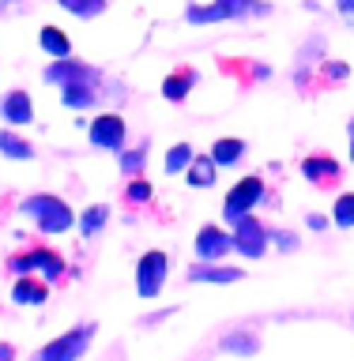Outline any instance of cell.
<instances>
[{
	"instance_id": "cell-1",
	"label": "cell",
	"mask_w": 354,
	"mask_h": 361,
	"mask_svg": "<svg viewBox=\"0 0 354 361\" xmlns=\"http://www.w3.org/2000/svg\"><path fill=\"white\" fill-rule=\"evenodd\" d=\"M23 214L38 226V233H45V237H61V233H68L76 226V211L68 207V200H61V196H53V192H34V196H27L23 200Z\"/></svg>"
},
{
	"instance_id": "cell-2",
	"label": "cell",
	"mask_w": 354,
	"mask_h": 361,
	"mask_svg": "<svg viewBox=\"0 0 354 361\" xmlns=\"http://www.w3.org/2000/svg\"><path fill=\"white\" fill-rule=\"evenodd\" d=\"M4 267H8L16 279H19V275H38V279L49 282V286H53V282H61L64 271H68L64 256L57 252V248H45V245H34V248H23V252L8 256Z\"/></svg>"
},
{
	"instance_id": "cell-3",
	"label": "cell",
	"mask_w": 354,
	"mask_h": 361,
	"mask_svg": "<svg viewBox=\"0 0 354 361\" xmlns=\"http://www.w3.org/2000/svg\"><path fill=\"white\" fill-rule=\"evenodd\" d=\"M95 335H98V324L95 320L76 324V327H68L64 335L49 338V343H45L30 361H83V354L90 350V343H95Z\"/></svg>"
},
{
	"instance_id": "cell-4",
	"label": "cell",
	"mask_w": 354,
	"mask_h": 361,
	"mask_svg": "<svg viewBox=\"0 0 354 361\" xmlns=\"http://www.w3.org/2000/svg\"><path fill=\"white\" fill-rule=\"evenodd\" d=\"M264 177H256V173H249L242 177L237 185L226 192V200H223V222L226 226H234L237 219H245V214H253V207L260 200H264Z\"/></svg>"
},
{
	"instance_id": "cell-5",
	"label": "cell",
	"mask_w": 354,
	"mask_h": 361,
	"mask_svg": "<svg viewBox=\"0 0 354 361\" xmlns=\"http://www.w3.org/2000/svg\"><path fill=\"white\" fill-rule=\"evenodd\" d=\"M166 275H170V256L163 248H147L140 264H136V293L143 301H155L166 286Z\"/></svg>"
},
{
	"instance_id": "cell-6",
	"label": "cell",
	"mask_w": 354,
	"mask_h": 361,
	"mask_svg": "<svg viewBox=\"0 0 354 361\" xmlns=\"http://www.w3.org/2000/svg\"><path fill=\"white\" fill-rule=\"evenodd\" d=\"M230 241H234V252L242 259H260L268 252V226L256 219V214H245L230 226Z\"/></svg>"
},
{
	"instance_id": "cell-7",
	"label": "cell",
	"mask_w": 354,
	"mask_h": 361,
	"mask_svg": "<svg viewBox=\"0 0 354 361\" xmlns=\"http://www.w3.org/2000/svg\"><path fill=\"white\" fill-rule=\"evenodd\" d=\"M42 79L49 87H72V83H102V72L95 64H87V61H76V56H61V61H49L45 64V72Z\"/></svg>"
},
{
	"instance_id": "cell-8",
	"label": "cell",
	"mask_w": 354,
	"mask_h": 361,
	"mask_svg": "<svg viewBox=\"0 0 354 361\" xmlns=\"http://www.w3.org/2000/svg\"><path fill=\"white\" fill-rule=\"evenodd\" d=\"M87 140L90 147H98V151H124V140H129V124H124L121 113H98V117H90L87 124Z\"/></svg>"
},
{
	"instance_id": "cell-9",
	"label": "cell",
	"mask_w": 354,
	"mask_h": 361,
	"mask_svg": "<svg viewBox=\"0 0 354 361\" xmlns=\"http://www.w3.org/2000/svg\"><path fill=\"white\" fill-rule=\"evenodd\" d=\"M324 56H328V38L324 34H309V38L298 45V53H294V83L298 87L309 83V72L324 61Z\"/></svg>"
},
{
	"instance_id": "cell-10",
	"label": "cell",
	"mask_w": 354,
	"mask_h": 361,
	"mask_svg": "<svg viewBox=\"0 0 354 361\" xmlns=\"http://www.w3.org/2000/svg\"><path fill=\"white\" fill-rule=\"evenodd\" d=\"M298 169H302V177L317 188H332V185L343 180V166H339L332 154H305Z\"/></svg>"
},
{
	"instance_id": "cell-11",
	"label": "cell",
	"mask_w": 354,
	"mask_h": 361,
	"mask_svg": "<svg viewBox=\"0 0 354 361\" xmlns=\"http://www.w3.org/2000/svg\"><path fill=\"white\" fill-rule=\"evenodd\" d=\"M185 279L189 282H208V286H230V282H242L245 279V271L223 264V259H196V264L189 267Z\"/></svg>"
},
{
	"instance_id": "cell-12",
	"label": "cell",
	"mask_w": 354,
	"mask_h": 361,
	"mask_svg": "<svg viewBox=\"0 0 354 361\" xmlns=\"http://www.w3.org/2000/svg\"><path fill=\"white\" fill-rule=\"evenodd\" d=\"M0 121L8 124V128H27L34 121V98L27 90H8L4 98H0Z\"/></svg>"
},
{
	"instance_id": "cell-13",
	"label": "cell",
	"mask_w": 354,
	"mask_h": 361,
	"mask_svg": "<svg viewBox=\"0 0 354 361\" xmlns=\"http://www.w3.org/2000/svg\"><path fill=\"white\" fill-rule=\"evenodd\" d=\"M192 248H196V259H223L226 252H234V241L226 230H219V226H200Z\"/></svg>"
},
{
	"instance_id": "cell-14",
	"label": "cell",
	"mask_w": 354,
	"mask_h": 361,
	"mask_svg": "<svg viewBox=\"0 0 354 361\" xmlns=\"http://www.w3.org/2000/svg\"><path fill=\"white\" fill-rule=\"evenodd\" d=\"M11 301L23 305V309H42L49 301V282L38 275H19L11 282Z\"/></svg>"
},
{
	"instance_id": "cell-15",
	"label": "cell",
	"mask_w": 354,
	"mask_h": 361,
	"mask_svg": "<svg viewBox=\"0 0 354 361\" xmlns=\"http://www.w3.org/2000/svg\"><path fill=\"white\" fill-rule=\"evenodd\" d=\"M102 98H106L102 83H72V87H61V106H64V109H72V113L95 109Z\"/></svg>"
},
{
	"instance_id": "cell-16",
	"label": "cell",
	"mask_w": 354,
	"mask_h": 361,
	"mask_svg": "<svg viewBox=\"0 0 354 361\" xmlns=\"http://www.w3.org/2000/svg\"><path fill=\"white\" fill-rule=\"evenodd\" d=\"M260 335L256 331H249V327H234V331H226L219 338V350L223 354H237V357H256L260 354Z\"/></svg>"
},
{
	"instance_id": "cell-17",
	"label": "cell",
	"mask_w": 354,
	"mask_h": 361,
	"mask_svg": "<svg viewBox=\"0 0 354 361\" xmlns=\"http://www.w3.org/2000/svg\"><path fill=\"white\" fill-rule=\"evenodd\" d=\"M196 83H200L196 68H177V72H170L163 79V98L166 102H185L192 90H196Z\"/></svg>"
},
{
	"instance_id": "cell-18",
	"label": "cell",
	"mask_w": 354,
	"mask_h": 361,
	"mask_svg": "<svg viewBox=\"0 0 354 361\" xmlns=\"http://www.w3.org/2000/svg\"><path fill=\"white\" fill-rule=\"evenodd\" d=\"M215 180H219V166H215L211 154H196L185 169V185L189 188H215Z\"/></svg>"
},
{
	"instance_id": "cell-19",
	"label": "cell",
	"mask_w": 354,
	"mask_h": 361,
	"mask_svg": "<svg viewBox=\"0 0 354 361\" xmlns=\"http://www.w3.org/2000/svg\"><path fill=\"white\" fill-rule=\"evenodd\" d=\"M38 45H42V53L49 56V61L72 56V42H68V34L61 27H53V23H45V27L38 30Z\"/></svg>"
},
{
	"instance_id": "cell-20",
	"label": "cell",
	"mask_w": 354,
	"mask_h": 361,
	"mask_svg": "<svg viewBox=\"0 0 354 361\" xmlns=\"http://www.w3.org/2000/svg\"><path fill=\"white\" fill-rule=\"evenodd\" d=\"M0 158H11V162H30V158H34V143L23 140L16 128H0Z\"/></svg>"
},
{
	"instance_id": "cell-21",
	"label": "cell",
	"mask_w": 354,
	"mask_h": 361,
	"mask_svg": "<svg viewBox=\"0 0 354 361\" xmlns=\"http://www.w3.org/2000/svg\"><path fill=\"white\" fill-rule=\"evenodd\" d=\"M185 23L189 27H208V23H230V16H226V8L219 4V0H211V4H192L185 8Z\"/></svg>"
},
{
	"instance_id": "cell-22",
	"label": "cell",
	"mask_w": 354,
	"mask_h": 361,
	"mask_svg": "<svg viewBox=\"0 0 354 361\" xmlns=\"http://www.w3.org/2000/svg\"><path fill=\"white\" fill-rule=\"evenodd\" d=\"M211 158H215V166H237L245 158V140H234V135H223V140H215L211 143V151H208Z\"/></svg>"
},
{
	"instance_id": "cell-23",
	"label": "cell",
	"mask_w": 354,
	"mask_h": 361,
	"mask_svg": "<svg viewBox=\"0 0 354 361\" xmlns=\"http://www.w3.org/2000/svg\"><path fill=\"white\" fill-rule=\"evenodd\" d=\"M219 4L226 8L230 23H234V19H264V16H271V4H268V0H219Z\"/></svg>"
},
{
	"instance_id": "cell-24",
	"label": "cell",
	"mask_w": 354,
	"mask_h": 361,
	"mask_svg": "<svg viewBox=\"0 0 354 361\" xmlns=\"http://www.w3.org/2000/svg\"><path fill=\"white\" fill-rule=\"evenodd\" d=\"M106 222H110V207H106V203H90V207L76 219L79 233H83V241H87V237H98L102 230H106Z\"/></svg>"
},
{
	"instance_id": "cell-25",
	"label": "cell",
	"mask_w": 354,
	"mask_h": 361,
	"mask_svg": "<svg viewBox=\"0 0 354 361\" xmlns=\"http://www.w3.org/2000/svg\"><path fill=\"white\" fill-rule=\"evenodd\" d=\"M147 154H151V143H136L129 147V151H117V169L124 177H136V173H143V166H147Z\"/></svg>"
},
{
	"instance_id": "cell-26",
	"label": "cell",
	"mask_w": 354,
	"mask_h": 361,
	"mask_svg": "<svg viewBox=\"0 0 354 361\" xmlns=\"http://www.w3.org/2000/svg\"><path fill=\"white\" fill-rule=\"evenodd\" d=\"M192 158H196V151H192V143H174V147L166 151V162H163L166 177H177V173H185Z\"/></svg>"
},
{
	"instance_id": "cell-27",
	"label": "cell",
	"mask_w": 354,
	"mask_h": 361,
	"mask_svg": "<svg viewBox=\"0 0 354 361\" xmlns=\"http://www.w3.org/2000/svg\"><path fill=\"white\" fill-rule=\"evenodd\" d=\"M57 4H61L68 16H76V19H98L110 0H57Z\"/></svg>"
},
{
	"instance_id": "cell-28",
	"label": "cell",
	"mask_w": 354,
	"mask_h": 361,
	"mask_svg": "<svg viewBox=\"0 0 354 361\" xmlns=\"http://www.w3.org/2000/svg\"><path fill=\"white\" fill-rule=\"evenodd\" d=\"M332 226L339 230H354V192H339L332 203Z\"/></svg>"
},
{
	"instance_id": "cell-29",
	"label": "cell",
	"mask_w": 354,
	"mask_h": 361,
	"mask_svg": "<svg viewBox=\"0 0 354 361\" xmlns=\"http://www.w3.org/2000/svg\"><path fill=\"white\" fill-rule=\"evenodd\" d=\"M268 245L279 248V252H298V233L294 230H279V226H268Z\"/></svg>"
},
{
	"instance_id": "cell-30",
	"label": "cell",
	"mask_w": 354,
	"mask_h": 361,
	"mask_svg": "<svg viewBox=\"0 0 354 361\" xmlns=\"http://www.w3.org/2000/svg\"><path fill=\"white\" fill-rule=\"evenodd\" d=\"M151 196H155L151 180H147V177H140V173H136V177H129V188H124V200H129V203H147Z\"/></svg>"
},
{
	"instance_id": "cell-31",
	"label": "cell",
	"mask_w": 354,
	"mask_h": 361,
	"mask_svg": "<svg viewBox=\"0 0 354 361\" xmlns=\"http://www.w3.org/2000/svg\"><path fill=\"white\" fill-rule=\"evenodd\" d=\"M321 75L328 79V83H343V79L350 75V68L343 61H328V56H324V61H321Z\"/></svg>"
},
{
	"instance_id": "cell-32",
	"label": "cell",
	"mask_w": 354,
	"mask_h": 361,
	"mask_svg": "<svg viewBox=\"0 0 354 361\" xmlns=\"http://www.w3.org/2000/svg\"><path fill=\"white\" fill-rule=\"evenodd\" d=\"M174 312H177V305H166V309H158V312H147V316H140V327H147V331H151V327L166 324Z\"/></svg>"
},
{
	"instance_id": "cell-33",
	"label": "cell",
	"mask_w": 354,
	"mask_h": 361,
	"mask_svg": "<svg viewBox=\"0 0 354 361\" xmlns=\"http://www.w3.org/2000/svg\"><path fill=\"white\" fill-rule=\"evenodd\" d=\"M245 72L253 83H264V79H271V64H260V61H245Z\"/></svg>"
},
{
	"instance_id": "cell-34",
	"label": "cell",
	"mask_w": 354,
	"mask_h": 361,
	"mask_svg": "<svg viewBox=\"0 0 354 361\" xmlns=\"http://www.w3.org/2000/svg\"><path fill=\"white\" fill-rule=\"evenodd\" d=\"M336 11L343 16V23L354 30V0H336Z\"/></svg>"
},
{
	"instance_id": "cell-35",
	"label": "cell",
	"mask_w": 354,
	"mask_h": 361,
	"mask_svg": "<svg viewBox=\"0 0 354 361\" xmlns=\"http://www.w3.org/2000/svg\"><path fill=\"white\" fill-rule=\"evenodd\" d=\"M305 226L321 233V230H328V219H324V214H305Z\"/></svg>"
},
{
	"instance_id": "cell-36",
	"label": "cell",
	"mask_w": 354,
	"mask_h": 361,
	"mask_svg": "<svg viewBox=\"0 0 354 361\" xmlns=\"http://www.w3.org/2000/svg\"><path fill=\"white\" fill-rule=\"evenodd\" d=\"M16 357H19V354H16V346L0 338V361H16Z\"/></svg>"
},
{
	"instance_id": "cell-37",
	"label": "cell",
	"mask_w": 354,
	"mask_h": 361,
	"mask_svg": "<svg viewBox=\"0 0 354 361\" xmlns=\"http://www.w3.org/2000/svg\"><path fill=\"white\" fill-rule=\"evenodd\" d=\"M347 140H350V162H354V117H350V124H347Z\"/></svg>"
},
{
	"instance_id": "cell-38",
	"label": "cell",
	"mask_w": 354,
	"mask_h": 361,
	"mask_svg": "<svg viewBox=\"0 0 354 361\" xmlns=\"http://www.w3.org/2000/svg\"><path fill=\"white\" fill-rule=\"evenodd\" d=\"M324 4H321V0H305V11H321Z\"/></svg>"
},
{
	"instance_id": "cell-39",
	"label": "cell",
	"mask_w": 354,
	"mask_h": 361,
	"mask_svg": "<svg viewBox=\"0 0 354 361\" xmlns=\"http://www.w3.org/2000/svg\"><path fill=\"white\" fill-rule=\"evenodd\" d=\"M0 4H11V0H0Z\"/></svg>"
},
{
	"instance_id": "cell-40",
	"label": "cell",
	"mask_w": 354,
	"mask_h": 361,
	"mask_svg": "<svg viewBox=\"0 0 354 361\" xmlns=\"http://www.w3.org/2000/svg\"><path fill=\"white\" fill-rule=\"evenodd\" d=\"M0 259H4V256H0Z\"/></svg>"
}]
</instances>
